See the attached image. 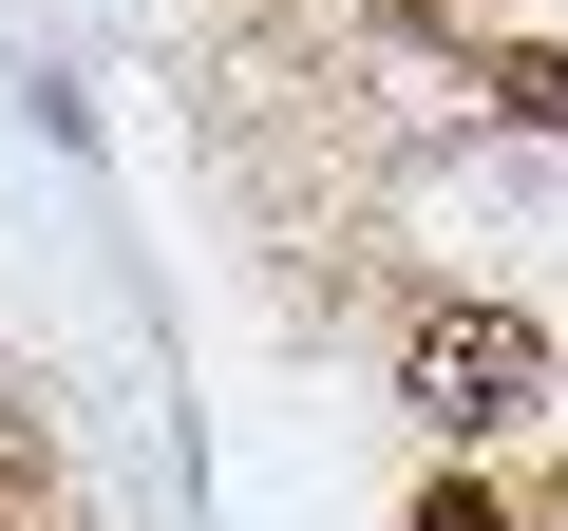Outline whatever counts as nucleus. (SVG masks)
<instances>
[{"label":"nucleus","instance_id":"f03ea898","mask_svg":"<svg viewBox=\"0 0 568 531\" xmlns=\"http://www.w3.org/2000/svg\"><path fill=\"white\" fill-rule=\"evenodd\" d=\"M493 96H530V114H568V58H493Z\"/></svg>","mask_w":568,"mask_h":531},{"label":"nucleus","instance_id":"7ed1b4c3","mask_svg":"<svg viewBox=\"0 0 568 531\" xmlns=\"http://www.w3.org/2000/svg\"><path fill=\"white\" fill-rule=\"evenodd\" d=\"M417 531H493V493H436V512H417Z\"/></svg>","mask_w":568,"mask_h":531},{"label":"nucleus","instance_id":"f257e3e1","mask_svg":"<svg viewBox=\"0 0 568 531\" xmlns=\"http://www.w3.org/2000/svg\"><path fill=\"white\" fill-rule=\"evenodd\" d=\"M530 380H549V342H530L511 304H436V323H417V418H436V437L530 418Z\"/></svg>","mask_w":568,"mask_h":531},{"label":"nucleus","instance_id":"20e7f679","mask_svg":"<svg viewBox=\"0 0 568 531\" xmlns=\"http://www.w3.org/2000/svg\"><path fill=\"white\" fill-rule=\"evenodd\" d=\"M0 512H20V493H0Z\"/></svg>","mask_w":568,"mask_h":531}]
</instances>
